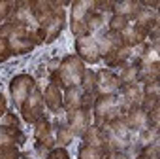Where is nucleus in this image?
Listing matches in <instances>:
<instances>
[{
  "mask_svg": "<svg viewBox=\"0 0 160 159\" xmlns=\"http://www.w3.org/2000/svg\"><path fill=\"white\" fill-rule=\"evenodd\" d=\"M55 72L60 80V87L68 89V87H77L81 84V80L85 76V66L77 55H68L58 63V68Z\"/></svg>",
  "mask_w": 160,
  "mask_h": 159,
  "instance_id": "1",
  "label": "nucleus"
},
{
  "mask_svg": "<svg viewBox=\"0 0 160 159\" xmlns=\"http://www.w3.org/2000/svg\"><path fill=\"white\" fill-rule=\"evenodd\" d=\"M62 8H64V2L62 4L53 2V15L47 21H43L42 25H38V32H40L43 42H53L60 34V30L64 27V19H66V14Z\"/></svg>",
  "mask_w": 160,
  "mask_h": 159,
  "instance_id": "2",
  "label": "nucleus"
},
{
  "mask_svg": "<svg viewBox=\"0 0 160 159\" xmlns=\"http://www.w3.org/2000/svg\"><path fill=\"white\" fill-rule=\"evenodd\" d=\"M34 78L30 74H19L12 80V84H10V91H12V97H13V102L15 104H23L27 101V97L36 89L34 87Z\"/></svg>",
  "mask_w": 160,
  "mask_h": 159,
  "instance_id": "3",
  "label": "nucleus"
},
{
  "mask_svg": "<svg viewBox=\"0 0 160 159\" xmlns=\"http://www.w3.org/2000/svg\"><path fill=\"white\" fill-rule=\"evenodd\" d=\"M42 112H43V97L38 89H34L27 97V101L21 104V116L25 118V121L36 123L42 118Z\"/></svg>",
  "mask_w": 160,
  "mask_h": 159,
  "instance_id": "4",
  "label": "nucleus"
},
{
  "mask_svg": "<svg viewBox=\"0 0 160 159\" xmlns=\"http://www.w3.org/2000/svg\"><path fill=\"white\" fill-rule=\"evenodd\" d=\"M98 51H100V55H104V59L108 61V59H111L122 46H124V42H122V36H121V32H113V30H109V32H106L98 42Z\"/></svg>",
  "mask_w": 160,
  "mask_h": 159,
  "instance_id": "5",
  "label": "nucleus"
},
{
  "mask_svg": "<svg viewBox=\"0 0 160 159\" xmlns=\"http://www.w3.org/2000/svg\"><path fill=\"white\" fill-rule=\"evenodd\" d=\"M75 49H77V57L81 61H87L91 64L100 61V51H98V44L92 38H77L75 40Z\"/></svg>",
  "mask_w": 160,
  "mask_h": 159,
  "instance_id": "6",
  "label": "nucleus"
},
{
  "mask_svg": "<svg viewBox=\"0 0 160 159\" xmlns=\"http://www.w3.org/2000/svg\"><path fill=\"white\" fill-rule=\"evenodd\" d=\"M121 87V80L119 76H115L113 72L109 70H102L96 74V87H94V93H100V95H111L115 89Z\"/></svg>",
  "mask_w": 160,
  "mask_h": 159,
  "instance_id": "7",
  "label": "nucleus"
},
{
  "mask_svg": "<svg viewBox=\"0 0 160 159\" xmlns=\"http://www.w3.org/2000/svg\"><path fill=\"white\" fill-rule=\"evenodd\" d=\"M89 123H91V112H87V110L79 108V110L68 114V127L72 129L73 136L75 134H83L89 129Z\"/></svg>",
  "mask_w": 160,
  "mask_h": 159,
  "instance_id": "8",
  "label": "nucleus"
},
{
  "mask_svg": "<svg viewBox=\"0 0 160 159\" xmlns=\"http://www.w3.org/2000/svg\"><path fill=\"white\" fill-rule=\"evenodd\" d=\"M121 121L128 127V129H139L147 123V114L139 108V106H134L130 110H126L122 116H121Z\"/></svg>",
  "mask_w": 160,
  "mask_h": 159,
  "instance_id": "9",
  "label": "nucleus"
},
{
  "mask_svg": "<svg viewBox=\"0 0 160 159\" xmlns=\"http://www.w3.org/2000/svg\"><path fill=\"white\" fill-rule=\"evenodd\" d=\"M28 10L32 14V17L36 19L38 25H42L43 21H47L53 15V2H43V0H38V2H27Z\"/></svg>",
  "mask_w": 160,
  "mask_h": 159,
  "instance_id": "10",
  "label": "nucleus"
},
{
  "mask_svg": "<svg viewBox=\"0 0 160 159\" xmlns=\"http://www.w3.org/2000/svg\"><path fill=\"white\" fill-rule=\"evenodd\" d=\"M43 104H47L49 110L53 112H58L62 108V93H60V87H57L55 84H49L43 91Z\"/></svg>",
  "mask_w": 160,
  "mask_h": 159,
  "instance_id": "11",
  "label": "nucleus"
},
{
  "mask_svg": "<svg viewBox=\"0 0 160 159\" xmlns=\"http://www.w3.org/2000/svg\"><path fill=\"white\" fill-rule=\"evenodd\" d=\"M83 140H85V146H94V148H102L108 151V146H106V136H104V131L98 129V127H89L83 134ZM109 153V151H108Z\"/></svg>",
  "mask_w": 160,
  "mask_h": 159,
  "instance_id": "12",
  "label": "nucleus"
},
{
  "mask_svg": "<svg viewBox=\"0 0 160 159\" xmlns=\"http://www.w3.org/2000/svg\"><path fill=\"white\" fill-rule=\"evenodd\" d=\"M81 95H83V93L79 91L77 87H68V89H66V93H64V97H62V106H64V110H66L68 114L81 108Z\"/></svg>",
  "mask_w": 160,
  "mask_h": 159,
  "instance_id": "13",
  "label": "nucleus"
},
{
  "mask_svg": "<svg viewBox=\"0 0 160 159\" xmlns=\"http://www.w3.org/2000/svg\"><path fill=\"white\" fill-rule=\"evenodd\" d=\"M115 15H121V17H124V19H130V17H134L136 19V15L139 14V10L143 8L141 6V2H134V0H124V2H121V4H115Z\"/></svg>",
  "mask_w": 160,
  "mask_h": 159,
  "instance_id": "14",
  "label": "nucleus"
},
{
  "mask_svg": "<svg viewBox=\"0 0 160 159\" xmlns=\"http://www.w3.org/2000/svg\"><path fill=\"white\" fill-rule=\"evenodd\" d=\"M94 2H75L72 10V21H85V17L92 12Z\"/></svg>",
  "mask_w": 160,
  "mask_h": 159,
  "instance_id": "15",
  "label": "nucleus"
},
{
  "mask_svg": "<svg viewBox=\"0 0 160 159\" xmlns=\"http://www.w3.org/2000/svg\"><path fill=\"white\" fill-rule=\"evenodd\" d=\"M132 55V47H128V46H122L111 59H108L106 63L111 66V68H119V66H122L126 61H128V57Z\"/></svg>",
  "mask_w": 160,
  "mask_h": 159,
  "instance_id": "16",
  "label": "nucleus"
},
{
  "mask_svg": "<svg viewBox=\"0 0 160 159\" xmlns=\"http://www.w3.org/2000/svg\"><path fill=\"white\" fill-rule=\"evenodd\" d=\"M106 155H108L106 150L94 146H81V150H79V159H104Z\"/></svg>",
  "mask_w": 160,
  "mask_h": 159,
  "instance_id": "17",
  "label": "nucleus"
},
{
  "mask_svg": "<svg viewBox=\"0 0 160 159\" xmlns=\"http://www.w3.org/2000/svg\"><path fill=\"white\" fill-rule=\"evenodd\" d=\"M72 138H73V133H72V129L68 127V125H58V129H57V144L62 148V146H66V144H70L72 142Z\"/></svg>",
  "mask_w": 160,
  "mask_h": 159,
  "instance_id": "18",
  "label": "nucleus"
},
{
  "mask_svg": "<svg viewBox=\"0 0 160 159\" xmlns=\"http://www.w3.org/2000/svg\"><path fill=\"white\" fill-rule=\"evenodd\" d=\"M138 64H139V61H138L136 64H132V66H128V68L122 70V74H121V78H119L122 85H128V84L138 82Z\"/></svg>",
  "mask_w": 160,
  "mask_h": 159,
  "instance_id": "19",
  "label": "nucleus"
},
{
  "mask_svg": "<svg viewBox=\"0 0 160 159\" xmlns=\"http://www.w3.org/2000/svg\"><path fill=\"white\" fill-rule=\"evenodd\" d=\"M138 159H158V140L149 144V146H143L139 150Z\"/></svg>",
  "mask_w": 160,
  "mask_h": 159,
  "instance_id": "20",
  "label": "nucleus"
},
{
  "mask_svg": "<svg viewBox=\"0 0 160 159\" xmlns=\"http://www.w3.org/2000/svg\"><path fill=\"white\" fill-rule=\"evenodd\" d=\"M72 32L77 38H87L91 34V29L85 21H72Z\"/></svg>",
  "mask_w": 160,
  "mask_h": 159,
  "instance_id": "21",
  "label": "nucleus"
},
{
  "mask_svg": "<svg viewBox=\"0 0 160 159\" xmlns=\"http://www.w3.org/2000/svg\"><path fill=\"white\" fill-rule=\"evenodd\" d=\"M81 85H83V89L87 91V93H94V87H96V74L94 72H87L85 70V76H83V80H81Z\"/></svg>",
  "mask_w": 160,
  "mask_h": 159,
  "instance_id": "22",
  "label": "nucleus"
},
{
  "mask_svg": "<svg viewBox=\"0 0 160 159\" xmlns=\"http://www.w3.org/2000/svg\"><path fill=\"white\" fill-rule=\"evenodd\" d=\"M12 53V47H10V42H8V36H4L2 32H0V63L2 61H8Z\"/></svg>",
  "mask_w": 160,
  "mask_h": 159,
  "instance_id": "23",
  "label": "nucleus"
},
{
  "mask_svg": "<svg viewBox=\"0 0 160 159\" xmlns=\"http://www.w3.org/2000/svg\"><path fill=\"white\" fill-rule=\"evenodd\" d=\"M126 27H128V19H124V17H121V15H113L111 21H109V29H111L113 32H122Z\"/></svg>",
  "mask_w": 160,
  "mask_h": 159,
  "instance_id": "24",
  "label": "nucleus"
},
{
  "mask_svg": "<svg viewBox=\"0 0 160 159\" xmlns=\"http://www.w3.org/2000/svg\"><path fill=\"white\" fill-rule=\"evenodd\" d=\"M152 140L154 142L158 140V129L156 127H149L147 131H143V134H141V148L152 144Z\"/></svg>",
  "mask_w": 160,
  "mask_h": 159,
  "instance_id": "25",
  "label": "nucleus"
},
{
  "mask_svg": "<svg viewBox=\"0 0 160 159\" xmlns=\"http://www.w3.org/2000/svg\"><path fill=\"white\" fill-rule=\"evenodd\" d=\"M0 127H12V129H19V119H17V116H15V114H12V112L4 114L2 118H0Z\"/></svg>",
  "mask_w": 160,
  "mask_h": 159,
  "instance_id": "26",
  "label": "nucleus"
},
{
  "mask_svg": "<svg viewBox=\"0 0 160 159\" xmlns=\"http://www.w3.org/2000/svg\"><path fill=\"white\" fill-rule=\"evenodd\" d=\"M0 159H19L17 146H2L0 148Z\"/></svg>",
  "mask_w": 160,
  "mask_h": 159,
  "instance_id": "27",
  "label": "nucleus"
},
{
  "mask_svg": "<svg viewBox=\"0 0 160 159\" xmlns=\"http://www.w3.org/2000/svg\"><path fill=\"white\" fill-rule=\"evenodd\" d=\"M45 159H70V155H68V151L64 148H57V150L49 151V155Z\"/></svg>",
  "mask_w": 160,
  "mask_h": 159,
  "instance_id": "28",
  "label": "nucleus"
},
{
  "mask_svg": "<svg viewBox=\"0 0 160 159\" xmlns=\"http://www.w3.org/2000/svg\"><path fill=\"white\" fill-rule=\"evenodd\" d=\"M13 6H15L13 2H0V21L6 19V17L12 14V8H13Z\"/></svg>",
  "mask_w": 160,
  "mask_h": 159,
  "instance_id": "29",
  "label": "nucleus"
},
{
  "mask_svg": "<svg viewBox=\"0 0 160 159\" xmlns=\"http://www.w3.org/2000/svg\"><path fill=\"white\" fill-rule=\"evenodd\" d=\"M106 157H108V159H128L122 151H109Z\"/></svg>",
  "mask_w": 160,
  "mask_h": 159,
  "instance_id": "30",
  "label": "nucleus"
},
{
  "mask_svg": "<svg viewBox=\"0 0 160 159\" xmlns=\"http://www.w3.org/2000/svg\"><path fill=\"white\" fill-rule=\"evenodd\" d=\"M4 110H6V99H4V95H2V93H0V118H2Z\"/></svg>",
  "mask_w": 160,
  "mask_h": 159,
  "instance_id": "31",
  "label": "nucleus"
}]
</instances>
